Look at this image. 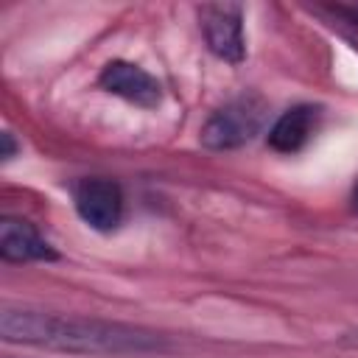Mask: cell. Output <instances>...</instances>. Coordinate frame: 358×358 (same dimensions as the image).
<instances>
[{"mask_svg":"<svg viewBox=\"0 0 358 358\" xmlns=\"http://www.w3.org/2000/svg\"><path fill=\"white\" fill-rule=\"evenodd\" d=\"M0 336L8 344L76 355H151L171 350L165 333L140 324L11 305L0 310Z\"/></svg>","mask_w":358,"mask_h":358,"instance_id":"6da1fadb","label":"cell"},{"mask_svg":"<svg viewBox=\"0 0 358 358\" xmlns=\"http://www.w3.org/2000/svg\"><path fill=\"white\" fill-rule=\"evenodd\" d=\"M3 358H20V355H3Z\"/></svg>","mask_w":358,"mask_h":358,"instance_id":"7c38bea8","label":"cell"},{"mask_svg":"<svg viewBox=\"0 0 358 358\" xmlns=\"http://www.w3.org/2000/svg\"><path fill=\"white\" fill-rule=\"evenodd\" d=\"M352 204H355V210H358V182H355V187H352Z\"/></svg>","mask_w":358,"mask_h":358,"instance_id":"8fae6325","label":"cell"},{"mask_svg":"<svg viewBox=\"0 0 358 358\" xmlns=\"http://www.w3.org/2000/svg\"><path fill=\"white\" fill-rule=\"evenodd\" d=\"M322 120V106L316 103H296L285 109L268 129V145L280 154H296L308 145V140L316 134Z\"/></svg>","mask_w":358,"mask_h":358,"instance_id":"52a82bcc","label":"cell"},{"mask_svg":"<svg viewBox=\"0 0 358 358\" xmlns=\"http://www.w3.org/2000/svg\"><path fill=\"white\" fill-rule=\"evenodd\" d=\"M14 154H17L14 134H11V131H3V134H0V157H3V159H11Z\"/></svg>","mask_w":358,"mask_h":358,"instance_id":"ba28073f","label":"cell"},{"mask_svg":"<svg viewBox=\"0 0 358 358\" xmlns=\"http://www.w3.org/2000/svg\"><path fill=\"white\" fill-rule=\"evenodd\" d=\"M0 255L8 263H48L59 257L53 243L25 218H3Z\"/></svg>","mask_w":358,"mask_h":358,"instance_id":"8992f818","label":"cell"},{"mask_svg":"<svg viewBox=\"0 0 358 358\" xmlns=\"http://www.w3.org/2000/svg\"><path fill=\"white\" fill-rule=\"evenodd\" d=\"M199 25L207 42V50L227 62L241 64L246 59V34H243V8L238 3H204L199 6Z\"/></svg>","mask_w":358,"mask_h":358,"instance_id":"3957f363","label":"cell"},{"mask_svg":"<svg viewBox=\"0 0 358 358\" xmlns=\"http://www.w3.org/2000/svg\"><path fill=\"white\" fill-rule=\"evenodd\" d=\"M98 87L106 90L109 95H117V98H123L134 106H143V109H151L162 101L159 81L148 70H143L140 64L126 62V59L106 62L98 73Z\"/></svg>","mask_w":358,"mask_h":358,"instance_id":"5b68a950","label":"cell"},{"mask_svg":"<svg viewBox=\"0 0 358 358\" xmlns=\"http://www.w3.org/2000/svg\"><path fill=\"white\" fill-rule=\"evenodd\" d=\"M73 204L78 218L98 232H112L123 218V190L106 176L81 179L73 187Z\"/></svg>","mask_w":358,"mask_h":358,"instance_id":"277c9868","label":"cell"},{"mask_svg":"<svg viewBox=\"0 0 358 358\" xmlns=\"http://www.w3.org/2000/svg\"><path fill=\"white\" fill-rule=\"evenodd\" d=\"M268 103L257 92H241L221 103L201 126L199 140L213 151H229L252 143L266 126Z\"/></svg>","mask_w":358,"mask_h":358,"instance_id":"7a4b0ae2","label":"cell"},{"mask_svg":"<svg viewBox=\"0 0 358 358\" xmlns=\"http://www.w3.org/2000/svg\"><path fill=\"white\" fill-rule=\"evenodd\" d=\"M344 14H350V20H355L358 22V6H352V8H341Z\"/></svg>","mask_w":358,"mask_h":358,"instance_id":"30bf717a","label":"cell"},{"mask_svg":"<svg viewBox=\"0 0 358 358\" xmlns=\"http://www.w3.org/2000/svg\"><path fill=\"white\" fill-rule=\"evenodd\" d=\"M341 344H347V347H358V330L344 333V336H341Z\"/></svg>","mask_w":358,"mask_h":358,"instance_id":"9c48e42d","label":"cell"}]
</instances>
